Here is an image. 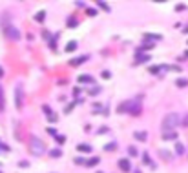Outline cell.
Returning <instances> with one entry per match:
<instances>
[{
    "label": "cell",
    "mask_w": 188,
    "mask_h": 173,
    "mask_svg": "<svg viewBox=\"0 0 188 173\" xmlns=\"http://www.w3.org/2000/svg\"><path fill=\"white\" fill-rule=\"evenodd\" d=\"M75 49H77V42H75V40L68 42V46H66V51H75Z\"/></svg>",
    "instance_id": "obj_11"
},
{
    "label": "cell",
    "mask_w": 188,
    "mask_h": 173,
    "mask_svg": "<svg viewBox=\"0 0 188 173\" xmlns=\"http://www.w3.org/2000/svg\"><path fill=\"white\" fill-rule=\"evenodd\" d=\"M177 86H188V80H177Z\"/></svg>",
    "instance_id": "obj_24"
},
{
    "label": "cell",
    "mask_w": 188,
    "mask_h": 173,
    "mask_svg": "<svg viewBox=\"0 0 188 173\" xmlns=\"http://www.w3.org/2000/svg\"><path fill=\"white\" fill-rule=\"evenodd\" d=\"M15 104L17 107H22V84H18L15 88Z\"/></svg>",
    "instance_id": "obj_4"
},
{
    "label": "cell",
    "mask_w": 188,
    "mask_h": 173,
    "mask_svg": "<svg viewBox=\"0 0 188 173\" xmlns=\"http://www.w3.org/2000/svg\"><path fill=\"white\" fill-rule=\"evenodd\" d=\"M60 153H62V151H59V149H51V151H49L51 157H60Z\"/></svg>",
    "instance_id": "obj_18"
},
{
    "label": "cell",
    "mask_w": 188,
    "mask_h": 173,
    "mask_svg": "<svg viewBox=\"0 0 188 173\" xmlns=\"http://www.w3.org/2000/svg\"><path fill=\"white\" fill-rule=\"evenodd\" d=\"M0 110H4V95L0 93Z\"/></svg>",
    "instance_id": "obj_23"
},
{
    "label": "cell",
    "mask_w": 188,
    "mask_h": 173,
    "mask_svg": "<svg viewBox=\"0 0 188 173\" xmlns=\"http://www.w3.org/2000/svg\"><path fill=\"white\" fill-rule=\"evenodd\" d=\"M177 135L174 133V131H164V135H163V138L164 140H172V138H175Z\"/></svg>",
    "instance_id": "obj_12"
},
{
    "label": "cell",
    "mask_w": 188,
    "mask_h": 173,
    "mask_svg": "<svg viewBox=\"0 0 188 173\" xmlns=\"http://www.w3.org/2000/svg\"><path fill=\"white\" fill-rule=\"evenodd\" d=\"M146 60H150V55H137V58H135V62H146Z\"/></svg>",
    "instance_id": "obj_13"
},
{
    "label": "cell",
    "mask_w": 188,
    "mask_h": 173,
    "mask_svg": "<svg viewBox=\"0 0 188 173\" xmlns=\"http://www.w3.org/2000/svg\"><path fill=\"white\" fill-rule=\"evenodd\" d=\"M55 140H57V142H60V144H62V142H64V140H66V137H64V135H57V137H55Z\"/></svg>",
    "instance_id": "obj_21"
},
{
    "label": "cell",
    "mask_w": 188,
    "mask_h": 173,
    "mask_svg": "<svg viewBox=\"0 0 188 173\" xmlns=\"http://www.w3.org/2000/svg\"><path fill=\"white\" fill-rule=\"evenodd\" d=\"M2 75H4V71H2V68H0V79H2Z\"/></svg>",
    "instance_id": "obj_27"
},
{
    "label": "cell",
    "mask_w": 188,
    "mask_h": 173,
    "mask_svg": "<svg viewBox=\"0 0 188 173\" xmlns=\"http://www.w3.org/2000/svg\"><path fill=\"white\" fill-rule=\"evenodd\" d=\"M128 153H130L132 157H137V155H139V151H137V149H135V148L132 146V148H128Z\"/></svg>",
    "instance_id": "obj_16"
},
{
    "label": "cell",
    "mask_w": 188,
    "mask_h": 173,
    "mask_svg": "<svg viewBox=\"0 0 188 173\" xmlns=\"http://www.w3.org/2000/svg\"><path fill=\"white\" fill-rule=\"evenodd\" d=\"M115 142H111V144H108V146H104V151H110V149H115Z\"/></svg>",
    "instance_id": "obj_19"
},
{
    "label": "cell",
    "mask_w": 188,
    "mask_h": 173,
    "mask_svg": "<svg viewBox=\"0 0 188 173\" xmlns=\"http://www.w3.org/2000/svg\"><path fill=\"white\" fill-rule=\"evenodd\" d=\"M183 149H184V148H183V144H177V146H175V151H177V155H181V153H183Z\"/></svg>",
    "instance_id": "obj_20"
},
{
    "label": "cell",
    "mask_w": 188,
    "mask_h": 173,
    "mask_svg": "<svg viewBox=\"0 0 188 173\" xmlns=\"http://www.w3.org/2000/svg\"><path fill=\"white\" fill-rule=\"evenodd\" d=\"M142 160H144V162H146V164H150V157H148V153H146V155H144V157H142Z\"/></svg>",
    "instance_id": "obj_25"
},
{
    "label": "cell",
    "mask_w": 188,
    "mask_h": 173,
    "mask_svg": "<svg viewBox=\"0 0 188 173\" xmlns=\"http://www.w3.org/2000/svg\"><path fill=\"white\" fill-rule=\"evenodd\" d=\"M133 137L137 138V140H146V131H135Z\"/></svg>",
    "instance_id": "obj_10"
},
{
    "label": "cell",
    "mask_w": 188,
    "mask_h": 173,
    "mask_svg": "<svg viewBox=\"0 0 188 173\" xmlns=\"http://www.w3.org/2000/svg\"><path fill=\"white\" fill-rule=\"evenodd\" d=\"M99 173H101V171H99Z\"/></svg>",
    "instance_id": "obj_28"
},
{
    "label": "cell",
    "mask_w": 188,
    "mask_h": 173,
    "mask_svg": "<svg viewBox=\"0 0 188 173\" xmlns=\"http://www.w3.org/2000/svg\"><path fill=\"white\" fill-rule=\"evenodd\" d=\"M99 93H101V89H99V88H93V89L90 91V95H99Z\"/></svg>",
    "instance_id": "obj_22"
},
{
    "label": "cell",
    "mask_w": 188,
    "mask_h": 173,
    "mask_svg": "<svg viewBox=\"0 0 188 173\" xmlns=\"http://www.w3.org/2000/svg\"><path fill=\"white\" fill-rule=\"evenodd\" d=\"M119 166H121L122 171H130V162H128L126 159H121V160H119Z\"/></svg>",
    "instance_id": "obj_8"
},
{
    "label": "cell",
    "mask_w": 188,
    "mask_h": 173,
    "mask_svg": "<svg viewBox=\"0 0 188 173\" xmlns=\"http://www.w3.org/2000/svg\"><path fill=\"white\" fill-rule=\"evenodd\" d=\"M0 149H4V151H9V148H7L6 144H2V142H0Z\"/></svg>",
    "instance_id": "obj_26"
},
{
    "label": "cell",
    "mask_w": 188,
    "mask_h": 173,
    "mask_svg": "<svg viewBox=\"0 0 188 173\" xmlns=\"http://www.w3.org/2000/svg\"><path fill=\"white\" fill-rule=\"evenodd\" d=\"M29 148H31V151H33L35 155H42V153H44V149H46L44 142H42V140H40L38 137H31V140H29Z\"/></svg>",
    "instance_id": "obj_3"
},
{
    "label": "cell",
    "mask_w": 188,
    "mask_h": 173,
    "mask_svg": "<svg viewBox=\"0 0 188 173\" xmlns=\"http://www.w3.org/2000/svg\"><path fill=\"white\" fill-rule=\"evenodd\" d=\"M44 17H46V11H38V13L35 15V20H37V22H42Z\"/></svg>",
    "instance_id": "obj_14"
},
{
    "label": "cell",
    "mask_w": 188,
    "mask_h": 173,
    "mask_svg": "<svg viewBox=\"0 0 188 173\" xmlns=\"http://www.w3.org/2000/svg\"><path fill=\"white\" fill-rule=\"evenodd\" d=\"M79 82H80V84H91V82H93V77H91V75H80V77H79Z\"/></svg>",
    "instance_id": "obj_7"
},
{
    "label": "cell",
    "mask_w": 188,
    "mask_h": 173,
    "mask_svg": "<svg viewBox=\"0 0 188 173\" xmlns=\"http://www.w3.org/2000/svg\"><path fill=\"white\" fill-rule=\"evenodd\" d=\"M97 6H99V7H102L104 11H110V7H108V4H106V2H97Z\"/></svg>",
    "instance_id": "obj_17"
},
{
    "label": "cell",
    "mask_w": 188,
    "mask_h": 173,
    "mask_svg": "<svg viewBox=\"0 0 188 173\" xmlns=\"http://www.w3.org/2000/svg\"><path fill=\"white\" fill-rule=\"evenodd\" d=\"M77 149L82 151V153H90V151H91V146H88V144H79Z\"/></svg>",
    "instance_id": "obj_9"
},
{
    "label": "cell",
    "mask_w": 188,
    "mask_h": 173,
    "mask_svg": "<svg viewBox=\"0 0 188 173\" xmlns=\"http://www.w3.org/2000/svg\"><path fill=\"white\" fill-rule=\"evenodd\" d=\"M139 100H141V97H137V100H128V102H122L121 106H119V111H128V113H133V115H139L141 113V104H139Z\"/></svg>",
    "instance_id": "obj_1"
},
{
    "label": "cell",
    "mask_w": 188,
    "mask_h": 173,
    "mask_svg": "<svg viewBox=\"0 0 188 173\" xmlns=\"http://www.w3.org/2000/svg\"><path fill=\"white\" fill-rule=\"evenodd\" d=\"M86 60H88L86 55L77 57V58H71V60H69V66H80V64H82V62H86Z\"/></svg>",
    "instance_id": "obj_6"
},
{
    "label": "cell",
    "mask_w": 188,
    "mask_h": 173,
    "mask_svg": "<svg viewBox=\"0 0 188 173\" xmlns=\"http://www.w3.org/2000/svg\"><path fill=\"white\" fill-rule=\"evenodd\" d=\"M6 35H7L9 38H11V40H17V38L20 37V33H18V29H15L13 26H7V27H6Z\"/></svg>",
    "instance_id": "obj_5"
},
{
    "label": "cell",
    "mask_w": 188,
    "mask_h": 173,
    "mask_svg": "<svg viewBox=\"0 0 188 173\" xmlns=\"http://www.w3.org/2000/svg\"><path fill=\"white\" fill-rule=\"evenodd\" d=\"M177 124H179V115L177 113H168L163 118V131H172Z\"/></svg>",
    "instance_id": "obj_2"
},
{
    "label": "cell",
    "mask_w": 188,
    "mask_h": 173,
    "mask_svg": "<svg viewBox=\"0 0 188 173\" xmlns=\"http://www.w3.org/2000/svg\"><path fill=\"white\" fill-rule=\"evenodd\" d=\"M95 164H99V157H93L86 162V166H95Z\"/></svg>",
    "instance_id": "obj_15"
}]
</instances>
